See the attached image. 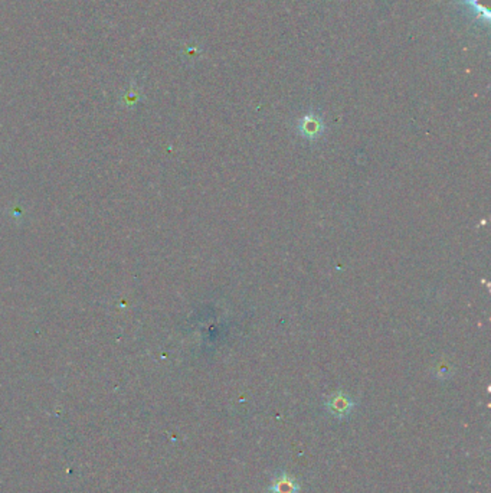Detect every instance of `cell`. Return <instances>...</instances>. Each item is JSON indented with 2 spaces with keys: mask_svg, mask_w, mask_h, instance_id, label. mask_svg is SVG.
<instances>
[{
  "mask_svg": "<svg viewBox=\"0 0 491 493\" xmlns=\"http://www.w3.org/2000/svg\"><path fill=\"white\" fill-rule=\"evenodd\" d=\"M325 407H327V411H329L333 417L343 420V419L350 416V413L353 411V407H354V402L349 395H346L343 393H337V394L332 395L330 400L325 402Z\"/></svg>",
  "mask_w": 491,
  "mask_h": 493,
  "instance_id": "cell-1",
  "label": "cell"
},
{
  "mask_svg": "<svg viewBox=\"0 0 491 493\" xmlns=\"http://www.w3.org/2000/svg\"><path fill=\"white\" fill-rule=\"evenodd\" d=\"M268 492L269 493H300V486L295 478L283 472L272 479L268 487Z\"/></svg>",
  "mask_w": 491,
  "mask_h": 493,
  "instance_id": "cell-2",
  "label": "cell"
},
{
  "mask_svg": "<svg viewBox=\"0 0 491 493\" xmlns=\"http://www.w3.org/2000/svg\"><path fill=\"white\" fill-rule=\"evenodd\" d=\"M298 130L306 137V139L316 140L321 136V133L324 130V124H323L320 117H317L314 114H309L300 120Z\"/></svg>",
  "mask_w": 491,
  "mask_h": 493,
  "instance_id": "cell-3",
  "label": "cell"
}]
</instances>
